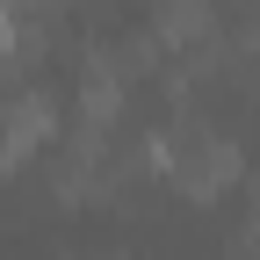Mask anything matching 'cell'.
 <instances>
[{"label": "cell", "mask_w": 260, "mask_h": 260, "mask_svg": "<svg viewBox=\"0 0 260 260\" xmlns=\"http://www.w3.org/2000/svg\"><path fill=\"white\" fill-rule=\"evenodd\" d=\"M44 138H51V102H44V94H22V102L0 109V159H8V167L22 152H37Z\"/></svg>", "instance_id": "6da1fadb"}, {"label": "cell", "mask_w": 260, "mask_h": 260, "mask_svg": "<svg viewBox=\"0 0 260 260\" xmlns=\"http://www.w3.org/2000/svg\"><path fill=\"white\" fill-rule=\"evenodd\" d=\"M232 174H239V152L217 145V138H195V145L181 152V188H195V195H217Z\"/></svg>", "instance_id": "7a4b0ae2"}]
</instances>
